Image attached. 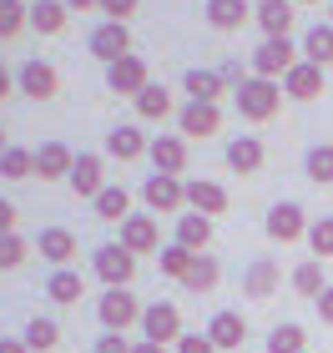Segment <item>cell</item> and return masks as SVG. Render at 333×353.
I'll list each match as a JSON object with an SVG mask.
<instances>
[{
	"label": "cell",
	"mask_w": 333,
	"mask_h": 353,
	"mask_svg": "<svg viewBox=\"0 0 333 353\" xmlns=\"http://www.w3.org/2000/svg\"><path fill=\"white\" fill-rule=\"evenodd\" d=\"M232 101H237V111H243L248 121H268V117H278V106H283V81L248 76V81L232 91Z\"/></svg>",
	"instance_id": "1"
},
{
	"label": "cell",
	"mask_w": 333,
	"mask_h": 353,
	"mask_svg": "<svg viewBox=\"0 0 333 353\" xmlns=\"http://www.w3.org/2000/svg\"><path fill=\"white\" fill-rule=\"evenodd\" d=\"M298 61H303V46H293V36H263V46L252 51V76L283 81Z\"/></svg>",
	"instance_id": "2"
},
{
	"label": "cell",
	"mask_w": 333,
	"mask_h": 353,
	"mask_svg": "<svg viewBox=\"0 0 333 353\" xmlns=\"http://www.w3.org/2000/svg\"><path fill=\"white\" fill-rule=\"evenodd\" d=\"M141 313H147V308H141V303L126 293V288H106L101 303H97V318H101L106 333H126L132 323H141Z\"/></svg>",
	"instance_id": "3"
},
{
	"label": "cell",
	"mask_w": 333,
	"mask_h": 353,
	"mask_svg": "<svg viewBox=\"0 0 333 353\" xmlns=\"http://www.w3.org/2000/svg\"><path fill=\"white\" fill-rule=\"evenodd\" d=\"M91 268H97V278L106 288H126L137 278V252H126L121 243H101L97 252H91Z\"/></svg>",
	"instance_id": "4"
},
{
	"label": "cell",
	"mask_w": 333,
	"mask_h": 353,
	"mask_svg": "<svg viewBox=\"0 0 333 353\" xmlns=\"http://www.w3.org/2000/svg\"><path fill=\"white\" fill-rule=\"evenodd\" d=\"M91 56L97 61H106V66H117L121 56H132V30H126L121 21H101L97 30H91Z\"/></svg>",
	"instance_id": "5"
},
{
	"label": "cell",
	"mask_w": 333,
	"mask_h": 353,
	"mask_svg": "<svg viewBox=\"0 0 333 353\" xmlns=\"http://www.w3.org/2000/svg\"><path fill=\"white\" fill-rule=\"evenodd\" d=\"M106 86L117 91V96H132V101H137V96L152 86V76H147V61H141L137 51H132V56H121L117 66H106Z\"/></svg>",
	"instance_id": "6"
},
{
	"label": "cell",
	"mask_w": 333,
	"mask_h": 353,
	"mask_svg": "<svg viewBox=\"0 0 333 353\" xmlns=\"http://www.w3.org/2000/svg\"><path fill=\"white\" fill-rule=\"evenodd\" d=\"M141 333H147V343H177L182 339V313L177 303H152L147 313H141Z\"/></svg>",
	"instance_id": "7"
},
{
	"label": "cell",
	"mask_w": 333,
	"mask_h": 353,
	"mask_svg": "<svg viewBox=\"0 0 333 353\" xmlns=\"http://www.w3.org/2000/svg\"><path fill=\"white\" fill-rule=\"evenodd\" d=\"M313 222L303 217V207L298 202H278L273 212H268V237L273 243H298V237H308Z\"/></svg>",
	"instance_id": "8"
},
{
	"label": "cell",
	"mask_w": 333,
	"mask_h": 353,
	"mask_svg": "<svg viewBox=\"0 0 333 353\" xmlns=\"http://www.w3.org/2000/svg\"><path fill=\"white\" fill-rule=\"evenodd\" d=\"M141 197H147L152 212H177L187 202V182H177V176H167V172H152L147 187H141Z\"/></svg>",
	"instance_id": "9"
},
{
	"label": "cell",
	"mask_w": 333,
	"mask_h": 353,
	"mask_svg": "<svg viewBox=\"0 0 333 353\" xmlns=\"http://www.w3.org/2000/svg\"><path fill=\"white\" fill-rule=\"evenodd\" d=\"M15 86H21L30 101H51L61 91V76H56V66H46V61H26V66L15 71Z\"/></svg>",
	"instance_id": "10"
},
{
	"label": "cell",
	"mask_w": 333,
	"mask_h": 353,
	"mask_svg": "<svg viewBox=\"0 0 333 353\" xmlns=\"http://www.w3.org/2000/svg\"><path fill=\"white\" fill-rule=\"evenodd\" d=\"M121 248L126 252H162V232H157V217H147V212H132L121 222Z\"/></svg>",
	"instance_id": "11"
},
{
	"label": "cell",
	"mask_w": 333,
	"mask_h": 353,
	"mask_svg": "<svg viewBox=\"0 0 333 353\" xmlns=\"http://www.w3.org/2000/svg\"><path fill=\"white\" fill-rule=\"evenodd\" d=\"M328 86H323V66H313V61H298V66L283 76V96H293V101H319Z\"/></svg>",
	"instance_id": "12"
},
{
	"label": "cell",
	"mask_w": 333,
	"mask_h": 353,
	"mask_svg": "<svg viewBox=\"0 0 333 353\" xmlns=\"http://www.w3.org/2000/svg\"><path fill=\"white\" fill-rule=\"evenodd\" d=\"M66 182H71V192H76V197H91V202H97L101 192H106V182H101V157H97V152H81Z\"/></svg>",
	"instance_id": "13"
},
{
	"label": "cell",
	"mask_w": 333,
	"mask_h": 353,
	"mask_svg": "<svg viewBox=\"0 0 333 353\" xmlns=\"http://www.w3.org/2000/svg\"><path fill=\"white\" fill-rule=\"evenodd\" d=\"M76 167V152L61 147V141H46V147H36V176L41 182H61V176H71Z\"/></svg>",
	"instance_id": "14"
},
{
	"label": "cell",
	"mask_w": 333,
	"mask_h": 353,
	"mask_svg": "<svg viewBox=\"0 0 333 353\" xmlns=\"http://www.w3.org/2000/svg\"><path fill=\"white\" fill-rule=\"evenodd\" d=\"M293 0H258V6H252V21L263 26V36H288L293 30Z\"/></svg>",
	"instance_id": "15"
},
{
	"label": "cell",
	"mask_w": 333,
	"mask_h": 353,
	"mask_svg": "<svg viewBox=\"0 0 333 353\" xmlns=\"http://www.w3.org/2000/svg\"><path fill=\"white\" fill-rule=\"evenodd\" d=\"M177 126H182V137H212L217 126H222V111L212 101H187L182 117H177Z\"/></svg>",
	"instance_id": "16"
},
{
	"label": "cell",
	"mask_w": 333,
	"mask_h": 353,
	"mask_svg": "<svg viewBox=\"0 0 333 353\" xmlns=\"http://www.w3.org/2000/svg\"><path fill=\"white\" fill-rule=\"evenodd\" d=\"M152 141L137 132V126H111L106 132V157H117V162H137V157H147Z\"/></svg>",
	"instance_id": "17"
},
{
	"label": "cell",
	"mask_w": 333,
	"mask_h": 353,
	"mask_svg": "<svg viewBox=\"0 0 333 353\" xmlns=\"http://www.w3.org/2000/svg\"><path fill=\"white\" fill-rule=\"evenodd\" d=\"M208 339H212L217 348H243V339H248V318H243V313H232V308L212 313V323H208Z\"/></svg>",
	"instance_id": "18"
},
{
	"label": "cell",
	"mask_w": 333,
	"mask_h": 353,
	"mask_svg": "<svg viewBox=\"0 0 333 353\" xmlns=\"http://www.w3.org/2000/svg\"><path fill=\"white\" fill-rule=\"evenodd\" d=\"M187 207L202 217H217V212H228V192L217 182H208V176H197V182H187Z\"/></svg>",
	"instance_id": "19"
},
{
	"label": "cell",
	"mask_w": 333,
	"mask_h": 353,
	"mask_svg": "<svg viewBox=\"0 0 333 353\" xmlns=\"http://www.w3.org/2000/svg\"><path fill=\"white\" fill-rule=\"evenodd\" d=\"M66 15V0H30V30H41V36H61Z\"/></svg>",
	"instance_id": "20"
},
{
	"label": "cell",
	"mask_w": 333,
	"mask_h": 353,
	"mask_svg": "<svg viewBox=\"0 0 333 353\" xmlns=\"http://www.w3.org/2000/svg\"><path fill=\"white\" fill-rule=\"evenodd\" d=\"M36 248H41V258H46V263H56V268H66V263L76 258V237H71L66 228H41Z\"/></svg>",
	"instance_id": "21"
},
{
	"label": "cell",
	"mask_w": 333,
	"mask_h": 353,
	"mask_svg": "<svg viewBox=\"0 0 333 353\" xmlns=\"http://www.w3.org/2000/svg\"><path fill=\"white\" fill-rule=\"evenodd\" d=\"M147 157H152V167H157V172L177 176V172L187 167V141H182V137H157Z\"/></svg>",
	"instance_id": "22"
},
{
	"label": "cell",
	"mask_w": 333,
	"mask_h": 353,
	"mask_svg": "<svg viewBox=\"0 0 333 353\" xmlns=\"http://www.w3.org/2000/svg\"><path fill=\"white\" fill-rule=\"evenodd\" d=\"M177 243H182L187 252H208V243H212V217L182 212V217H177Z\"/></svg>",
	"instance_id": "23"
},
{
	"label": "cell",
	"mask_w": 333,
	"mask_h": 353,
	"mask_svg": "<svg viewBox=\"0 0 333 353\" xmlns=\"http://www.w3.org/2000/svg\"><path fill=\"white\" fill-rule=\"evenodd\" d=\"M202 10H208V26L212 30H243V21L252 15L248 0H208Z\"/></svg>",
	"instance_id": "24"
},
{
	"label": "cell",
	"mask_w": 333,
	"mask_h": 353,
	"mask_svg": "<svg viewBox=\"0 0 333 353\" xmlns=\"http://www.w3.org/2000/svg\"><path fill=\"white\" fill-rule=\"evenodd\" d=\"M182 91L192 96V101H212L217 106V96L228 91V81H222V71H187L182 76Z\"/></svg>",
	"instance_id": "25"
},
{
	"label": "cell",
	"mask_w": 333,
	"mask_h": 353,
	"mask_svg": "<svg viewBox=\"0 0 333 353\" xmlns=\"http://www.w3.org/2000/svg\"><path fill=\"white\" fill-rule=\"evenodd\" d=\"M228 167L232 172H258L263 167V141L258 137H237V141H228Z\"/></svg>",
	"instance_id": "26"
},
{
	"label": "cell",
	"mask_w": 333,
	"mask_h": 353,
	"mask_svg": "<svg viewBox=\"0 0 333 353\" xmlns=\"http://www.w3.org/2000/svg\"><path fill=\"white\" fill-rule=\"evenodd\" d=\"M46 293H51V303H81L86 283H81V272H71V268H56V272H51V283H46Z\"/></svg>",
	"instance_id": "27"
},
{
	"label": "cell",
	"mask_w": 333,
	"mask_h": 353,
	"mask_svg": "<svg viewBox=\"0 0 333 353\" xmlns=\"http://www.w3.org/2000/svg\"><path fill=\"white\" fill-rule=\"evenodd\" d=\"M0 176H6V182H26V176H36V152L6 147V152H0Z\"/></svg>",
	"instance_id": "28"
},
{
	"label": "cell",
	"mask_w": 333,
	"mask_h": 353,
	"mask_svg": "<svg viewBox=\"0 0 333 353\" xmlns=\"http://www.w3.org/2000/svg\"><path fill=\"white\" fill-rule=\"evenodd\" d=\"M137 117H147V121H167V117H172V91L152 81L147 91L137 96Z\"/></svg>",
	"instance_id": "29"
},
{
	"label": "cell",
	"mask_w": 333,
	"mask_h": 353,
	"mask_svg": "<svg viewBox=\"0 0 333 353\" xmlns=\"http://www.w3.org/2000/svg\"><path fill=\"white\" fill-rule=\"evenodd\" d=\"M97 217L101 222H126V217H132V192H126V187H106L97 197Z\"/></svg>",
	"instance_id": "30"
},
{
	"label": "cell",
	"mask_w": 333,
	"mask_h": 353,
	"mask_svg": "<svg viewBox=\"0 0 333 353\" xmlns=\"http://www.w3.org/2000/svg\"><path fill=\"white\" fill-rule=\"evenodd\" d=\"M303 61H313V66H328L333 61V26H313L308 36H303Z\"/></svg>",
	"instance_id": "31"
},
{
	"label": "cell",
	"mask_w": 333,
	"mask_h": 353,
	"mask_svg": "<svg viewBox=\"0 0 333 353\" xmlns=\"http://www.w3.org/2000/svg\"><path fill=\"white\" fill-rule=\"evenodd\" d=\"M273 288H278V268L268 263V258H258V263L248 268V278H243V293L248 298H268Z\"/></svg>",
	"instance_id": "32"
},
{
	"label": "cell",
	"mask_w": 333,
	"mask_h": 353,
	"mask_svg": "<svg viewBox=\"0 0 333 353\" xmlns=\"http://www.w3.org/2000/svg\"><path fill=\"white\" fill-rule=\"evenodd\" d=\"M217 278H222L217 258H208V252H197V263H192V272L182 278V288H192V293H212V288H217Z\"/></svg>",
	"instance_id": "33"
},
{
	"label": "cell",
	"mask_w": 333,
	"mask_h": 353,
	"mask_svg": "<svg viewBox=\"0 0 333 353\" xmlns=\"http://www.w3.org/2000/svg\"><path fill=\"white\" fill-rule=\"evenodd\" d=\"M268 353H308V333L298 323H278L268 333Z\"/></svg>",
	"instance_id": "34"
},
{
	"label": "cell",
	"mask_w": 333,
	"mask_h": 353,
	"mask_svg": "<svg viewBox=\"0 0 333 353\" xmlns=\"http://www.w3.org/2000/svg\"><path fill=\"white\" fill-rule=\"evenodd\" d=\"M61 343V328L51 323V318H30V323H26V348L30 353H51Z\"/></svg>",
	"instance_id": "35"
},
{
	"label": "cell",
	"mask_w": 333,
	"mask_h": 353,
	"mask_svg": "<svg viewBox=\"0 0 333 353\" xmlns=\"http://www.w3.org/2000/svg\"><path fill=\"white\" fill-rule=\"evenodd\" d=\"M157 258H162V272H167V278H187V272H192V263H197V252H187L182 243H167L162 252H157Z\"/></svg>",
	"instance_id": "36"
},
{
	"label": "cell",
	"mask_w": 333,
	"mask_h": 353,
	"mask_svg": "<svg viewBox=\"0 0 333 353\" xmlns=\"http://www.w3.org/2000/svg\"><path fill=\"white\" fill-rule=\"evenodd\" d=\"M21 26H30V6L26 0H0V41L21 36Z\"/></svg>",
	"instance_id": "37"
},
{
	"label": "cell",
	"mask_w": 333,
	"mask_h": 353,
	"mask_svg": "<svg viewBox=\"0 0 333 353\" xmlns=\"http://www.w3.org/2000/svg\"><path fill=\"white\" fill-rule=\"evenodd\" d=\"M303 172H308L319 187H328V182H333V141H323V147H313V152L303 157Z\"/></svg>",
	"instance_id": "38"
},
{
	"label": "cell",
	"mask_w": 333,
	"mask_h": 353,
	"mask_svg": "<svg viewBox=\"0 0 333 353\" xmlns=\"http://www.w3.org/2000/svg\"><path fill=\"white\" fill-rule=\"evenodd\" d=\"M293 288H298L303 298L319 303V298H323V268H319V263H298V268H293Z\"/></svg>",
	"instance_id": "39"
},
{
	"label": "cell",
	"mask_w": 333,
	"mask_h": 353,
	"mask_svg": "<svg viewBox=\"0 0 333 353\" xmlns=\"http://www.w3.org/2000/svg\"><path fill=\"white\" fill-rule=\"evenodd\" d=\"M26 252H30V243H26V237L21 232H6V237H0V268H21L26 263Z\"/></svg>",
	"instance_id": "40"
},
{
	"label": "cell",
	"mask_w": 333,
	"mask_h": 353,
	"mask_svg": "<svg viewBox=\"0 0 333 353\" xmlns=\"http://www.w3.org/2000/svg\"><path fill=\"white\" fill-rule=\"evenodd\" d=\"M308 248H313V258H333V217H323V222H313L308 228Z\"/></svg>",
	"instance_id": "41"
},
{
	"label": "cell",
	"mask_w": 333,
	"mask_h": 353,
	"mask_svg": "<svg viewBox=\"0 0 333 353\" xmlns=\"http://www.w3.org/2000/svg\"><path fill=\"white\" fill-rule=\"evenodd\" d=\"M137 6H141V0H101V15H106V21H132V15H137Z\"/></svg>",
	"instance_id": "42"
},
{
	"label": "cell",
	"mask_w": 333,
	"mask_h": 353,
	"mask_svg": "<svg viewBox=\"0 0 333 353\" xmlns=\"http://www.w3.org/2000/svg\"><path fill=\"white\" fill-rule=\"evenodd\" d=\"M177 353H217V343L208 339V333H182V339H177Z\"/></svg>",
	"instance_id": "43"
},
{
	"label": "cell",
	"mask_w": 333,
	"mask_h": 353,
	"mask_svg": "<svg viewBox=\"0 0 333 353\" xmlns=\"http://www.w3.org/2000/svg\"><path fill=\"white\" fill-rule=\"evenodd\" d=\"M137 343H126L121 339V333H101V339H97V353H132Z\"/></svg>",
	"instance_id": "44"
},
{
	"label": "cell",
	"mask_w": 333,
	"mask_h": 353,
	"mask_svg": "<svg viewBox=\"0 0 333 353\" xmlns=\"http://www.w3.org/2000/svg\"><path fill=\"white\" fill-rule=\"evenodd\" d=\"M6 232H15V207L0 197V237H6Z\"/></svg>",
	"instance_id": "45"
},
{
	"label": "cell",
	"mask_w": 333,
	"mask_h": 353,
	"mask_svg": "<svg viewBox=\"0 0 333 353\" xmlns=\"http://www.w3.org/2000/svg\"><path fill=\"white\" fill-rule=\"evenodd\" d=\"M319 318H323V323H333V288H323V298H319Z\"/></svg>",
	"instance_id": "46"
},
{
	"label": "cell",
	"mask_w": 333,
	"mask_h": 353,
	"mask_svg": "<svg viewBox=\"0 0 333 353\" xmlns=\"http://www.w3.org/2000/svg\"><path fill=\"white\" fill-rule=\"evenodd\" d=\"M0 353H30L26 339H0Z\"/></svg>",
	"instance_id": "47"
},
{
	"label": "cell",
	"mask_w": 333,
	"mask_h": 353,
	"mask_svg": "<svg viewBox=\"0 0 333 353\" xmlns=\"http://www.w3.org/2000/svg\"><path fill=\"white\" fill-rule=\"evenodd\" d=\"M10 91H15V76H10L6 66H0V101H6V96H10Z\"/></svg>",
	"instance_id": "48"
},
{
	"label": "cell",
	"mask_w": 333,
	"mask_h": 353,
	"mask_svg": "<svg viewBox=\"0 0 333 353\" xmlns=\"http://www.w3.org/2000/svg\"><path fill=\"white\" fill-rule=\"evenodd\" d=\"M66 10H101V0H66Z\"/></svg>",
	"instance_id": "49"
},
{
	"label": "cell",
	"mask_w": 333,
	"mask_h": 353,
	"mask_svg": "<svg viewBox=\"0 0 333 353\" xmlns=\"http://www.w3.org/2000/svg\"><path fill=\"white\" fill-rule=\"evenodd\" d=\"M132 353H167V348H162V343H147V339H141V343H137Z\"/></svg>",
	"instance_id": "50"
},
{
	"label": "cell",
	"mask_w": 333,
	"mask_h": 353,
	"mask_svg": "<svg viewBox=\"0 0 333 353\" xmlns=\"http://www.w3.org/2000/svg\"><path fill=\"white\" fill-rule=\"evenodd\" d=\"M293 6H323V0H293Z\"/></svg>",
	"instance_id": "51"
},
{
	"label": "cell",
	"mask_w": 333,
	"mask_h": 353,
	"mask_svg": "<svg viewBox=\"0 0 333 353\" xmlns=\"http://www.w3.org/2000/svg\"><path fill=\"white\" fill-rule=\"evenodd\" d=\"M6 147H10V141H6V132H0V152H6Z\"/></svg>",
	"instance_id": "52"
},
{
	"label": "cell",
	"mask_w": 333,
	"mask_h": 353,
	"mask_svg": "<svg viewBox=\"0 0 333 353\" xmlns=\"http://www.w3.org/2000/svg\"><path fill=\"white\" fill-rule=\"evenodd\" d=\"M328 26H333V0H328Z\"/></svg>",
	"instance_id": "53"
}]
</instances>
